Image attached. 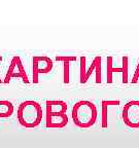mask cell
Here are the masks:
<instances>
[{
  "label": "cell",
  "mask_w": 139,
  "mask_h": 148,
  "mask_svg": "<svg viewBox=\"0 0 139 148\" xmlns=\"http://www.w3.org/2000/svg\"><path fill=\"white\" fill-rule=\"evenodd\" d=\"M67 113H56L45 111V123L47 127H64L68 123Z\"/></svg>",
  "instance_id": "7"
},
{
  "label": "cell",
  "mask_w": 139,
  "mask_h": 148,
  "mask_svg": "<svg viewBox=\"0 0 139 148\" xmlns=\"http://www.w3.org/2000/svg\"><path fill=\"white\" fill-rule=\"evenodd\" d=\"M67 104L62 100H47L45 102V111L47 112H56V113H66L67 112Z\"/></svg>",
  "instance_id": "8"
},
{
  "label": "cell",
  "mask_w": 139,
  "mask_h": 148,
  "mask_svg": "<svg viewBox=\"0 0 139 148\" xmlns=\"http://www.w3.org/2000/svg\"><path fill=\"white\" fill-rule=\"evenodd\" d=\"M101 57L96 56L91 61L87 57L81 58V83H86L93 73H95L96 83H101L102 70H101Z\"/></svg>",
  "instance_id": "3"
},
{
  "label": "cell",
  "mask_w": 139,
  "mask_h": 148,
  "mask_svg": "<svg viewBox=\"0 0 139 148\" xmlns=\"http://www.w3.org/2000/svg\"><path fill=\"white\" fill-rule=\"evenodd\" d=\"M73 123L81 127H90L96 123L98 111L96 105L90 100H79L72 107Z\"/></svg>",
  "instance_id": "2"
},
{
  "label": "cell",
  "mask_w": 139,
  "mask_h": 148,
  "mask_svg": "<svg viewBox=\"0 0 139 148\" xmlns=\"http://www.w3.org/2000/svg\"><path fill=\"white\" fill-rule=\"evenodd\" d=\"M120 101H110V100H103L102 101V127H107V111L110 104H118Z\"/></svg>",
  "instance_id": "12"
},
{
  "label": "cell",
  "mask_w": 139,
  "mask_h": 148,
  "mask_svg": "<svg viewBox=\"0 0 139 148\" xmlns=\"http://www.w3.org/2000/svg\"><path fill=\"white\" fill-rule=\"evenodd\" d=\"M0 62H2V57H1V56H0ZM2 82V80H1V78H0V83Z\"/></svg>",
  "instance_id": "15"
},
{
  "label": "cell",
  "mask_w": 139,
  "mask_h": 148,
  "mask_svg": "<svg viewBox=\"0 0 139 148\" xmlns=\"http://www.w3.org/2000/svg\"><path fill=\"white\" fill-rule=\"evenodd\" d=\"M56 61H62L64 63V82H69V63L71 61H76L75 56H70V57H64V56H57Z\"/></svg>",
  "instance_id": "10"
},
{
  "label": "cell",
  "mask_w": 139,
  "mask_h": 148,
  "mask_svg": "<svg viewBox=\"0 0 139 148\" xmlns=\"http://www.w3.org/2000/svg\"><path fill=\"white\" fill-rule=\"evenodd\" d=\"M14 104L8 100H0V118L9 117L14 113Z\"/></svg>",
  "instance_id": "9"
},
{
  "label": "cell",
  "mask_w": 139,
  "mask_h": 148,
  "mask_svg": "<svg viewBox=\"0 0 139 148\" xmlns=\"http://www.w3.org/2000/svg\"><path fill=\"white\" fill-rule=\"evenodd\" d=\"M114 57H107V82H112V74L114 72H122V67H116L114 66Z\"/></svg>",
  "instance_id": "11"
},
{
  "label": "cell",
  "mask_w": 139,
  "mask_h": 148,
  "mask_svg": "<svg viewBox=\"0 0 139 148\" xmlns=\"http://www.w3.org/2000/svg\"><path fill=\"white\" fill-rule=\"evenodd\" d=\"M122 117L128 127H139V100H131L124 105Z\"/></svg>",
  "instance_id": "5"
},
{
  "label": "cell",
  "mask_w": 139,
  "mask_h": 148,
  "mask_svg": "<svg viewBox=\"0 0 139 148\" xmlns=\"http://www.w3.org/2000/svg\"><path fill=\"white\" fill-rule=\"evenodd\" d=\"M19 123L25 127H35L41 123L43 110L39 102L25 100L19 105L17 111Z\"/></svg>",
  "instance_id": "1"
},
{
  "label": "cell",
  "mask_w": 139,
  "mask_h": 148,
  "mask_svg": "<svg viewBox=\"0 0 139 148\" xmlns=\"http://www.w3.org/2000/svg\"><path fill=\"white\" fill-rule=\"evenodd\" d=\"M138 80H139V61H138V63H137V66H136V68H135L134 74H133V77H132V79H131V81H132V83H136Z\"/></svg>",
  "instance_id": "14"
},
{
  "label": "cell",
  "mask_w": 139,
  "mask_h": 148,
  "mask_svg": "<svg viewBox=\"0 0 139 148\" xmlns=\"http://www.w3.org/2000/svg\"><path fill=\"white\" fill-rule=\"evenodd\" d=\"M54 67L53 60L47 56H34L32 58L33 81L37 82L38 74H46L52 71Z\"/></svg>",
  "instance_id": "6"
},
{
  "label": "cell",
  "mask_w": 139,
  "mask_h": 148,
  "mask_svg": "<svg viewBox=\"0 0 139 148\" xmlns=\"http://www.w3.org/2000/svg\"><path fill=\"white\" fill-rule=\"evenodd\" d=\"M14 77L22 78L25 83H29V77L27 75L25 67H24V63L19 56H14L10 60V63H9V66L7 68L6 74H5L4 77V82L8 83L9 80Z\"/></svg>",
  "instance_id": "4"
},
{
  "label": "cell",
  "mask_w": 139,
  "mask_h": 148,
  "mask_svg": "<svg viewBox=\"0 0 139 148\" xmlns=\"http://www.w3.org/2000/svg\"><path fill=\"white\" fill-rule=\"evenodd\" d=\"M122 73H123V82L128 81V57H123V65H122Z\"/></svg>",
  "instance_id": "13"
}]
</instances>
